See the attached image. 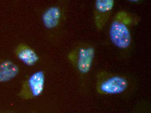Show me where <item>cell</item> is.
Masks as SVG:
<instances>
[{
    "label": "cell",
    "mask_w": 151,
    "mask_h": 113,
    "mask_svg": "<svg viewBox=\"0 0 151 113\" xmlns=\"http://www.w3.org/2000/svg\"><path fill=\"white\" fill-rule=\"evenodd\" d=\"M14 53L17 58L28 66H34L38 62L39 58L35 51L24 44H20L16 48Z\"/></svg>",
    "instance_id": "obj_7"
},
{
    "label": "cell",
    "mask_w": 151,
    "mask_h": 113,
    "mask_svg": "<svg viewBox=\"0 0 151 113\" xmlns=\"http://www.w3.org/2000/svg\"><path fill=\"white\" fill-rule=\"evenodd\" d=\"M116 0H95L93 22L96 31L101 32L106 27L113 14Z\"/></svg>",
    "instance_id": "obj_5"
},
{
    "label": "cell",
    "mask_w": 151,
    "mask_h": 113,
    "mask_svg": "<svg viewBox=\"0 0 151 113\" xmlns=\"http://www.w3.org/2000/svg\"><path fill=\"white\" fill-rule=\"evenodd\" d=\"M63 17L62 10L59 6H52L46 10L42 17L46 28L54 29L59 26Z\"/></svg>",
    "instance_id": "obj_6"
},
{
    "label": "cell",
    "mask_w": 151,
    "mask_h": 113,
    "mask_svg": "<svg viewBox=\"0 0 151 113\" xmlns=\"http://www.w3.org/2000/svg\"><path fill=\"white\" fill-rule=\"evenodd\" d=\"M45 75L43 71H39L27 76L22 83L17 95L24 100L34 99L40 96L45 88Z\"/></svg>",
    "instance_id": "obj_4"
},
{
    "label": "cell",
    "mask_w": 151,
    "mask_h": 113,
    "mask_svg": "<svg viewBox=\"0 0 151 113\" xmlns=\"http://www.w3.org/2000/svg\"><path fill=\"white\" fill-rule=\"evenodd\" d=\"M131 84L127 77L104 71L98 72L96 77V91L101 95L123 94L129 91Z\"/></svg>",
    "instance_id": "obj_2"
},
{
    "label": "cell",
    "mask_w": 151,
    "mask_h": 113,
    "mask_svg": "<svg viewBox=\"0 0 151 113\" xmlns=\"http://www.w3.org/2000/svg\"><path fill=\"white\" fill-rule=\"evenodd\" d=\"M129 2L133 4H139L142 2L143 0H127Z\"/></svg>",
    "instance_id": "obj_9"
},
{
    "label": "cell",
    "mask_w": 151,
    "mask_h": 113,
    "mask_svg": "<svg viewBox=\"0 0 151 113\" xmlns=\"http://www.w3.org/2000/svg\"><path fill=\"white\" fill-rule=\"evenodd\" d=\"M19 72V67L12 61L0 59V82L11 80Z\"/></svg>",
    "instance_id": "obj_8"
},
{
    "label": "cell",
    "mask_w": 151,
    "mask_h": 113,
    "mask_svg": "<svg viewBox=\"0 0 151 113\" xmlns=\"http://www.w3.org/2000/svg\"><path fill=\"white\" fill-rule=\"evenodd\" d=\"M140 22L139 17L126 10L116 13L109 25V38L115 47L122 50L130 48L132 43L131 29Z\"/></svg>",
    "instance_id": "obj_1"
},
{
    "label": "cell",
    "mask_w": 151,
    "mask_h": 113,
    "mask_svg": "<svg viewBox=\"0 0 151 113\" xmlns=\"http://www.w3.org/2000/svg\"><path fill=\"white\" fill-rule=\"evenodd\" d=\"M95 53L93 45L90 43H83L69 53L68 59L78 73L86 76L92 69Z\"/></svg>",
    "instance_id": "obj_3"
}]
</instances>
